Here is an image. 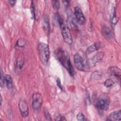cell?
Listing matches in <instances>:
<instances>
[{"label":"cell","mask_w":121,"mask_h":121,"mask_svg":"<svg viewBox=\"0 0 121 121\" xmlns=\"http://www.w3.org/2000/svg\"><path fill=\"white\" fill-rule=\"evenodd\" d=\"M55 54L59 61L67 70L70 75L73 77L74 74V70L67 54L62 49H58Z\"/></svg>","instance_id":"cell-1"},{"label":"cell","mask_w":121,"mask_h":121,"mask_svg":"<svg viewBox=\"0 0 121 121\" xmlns=\"http://www.w3.org/2000/svg\"><path fill=\"white\" fill-rule=\"evenodd\" d=\"M58 20L64 41L67 44H71L72 43V37L70 31L66 21L59 15L58 16Z\"/></svg>","instance_id":"cell-2"},{"label":"cell","mask_w":121,"mask_h":121,"mask_svg":"<svg viewBox=\"0 0 121 121\" xmlns=\"http://www.w3.org/2000/svg\"><path fill=\"white\" fill-rule=\"evenodd\" d=\"M38 51L39 58L42 63L44 65L47 64L50 56L48 45L43 43H39L38 45Z\"/></svg>","instance_id":"cell-3"},{"label":"cell","mask_w":121,"mask_h":121,"mask_svg":"<svg viewBox=\"0 0 121 121\" xmlns=\"http://www.w3.org/2000/svg\"><path fill=\"white\" fill-rule=\"evenodd\" d=\"M110 105V100L106 95H102L99 96L96 102L95 106L98 110L102 111L108 109Z\"/></svg>","instance_id":"cell-4"},{"label":"cell","mask_w":121,"mask_h":121,"mask_svg":"<svg viewBox=\"0 0 121 121\" xmlns=\"http://www.w3.org/2000/svg\"><path fill=\"white\" fill-rule=\"evenodd\" d=\"M32 107L34 110H38L43 103V97L37 92H35L32 95Z\"/></svg>","instance_id":"cell-5"},{"label":"cell","mask_w":121,"mask_h":121,"mask_svg":"<svg viewBox=\"0 0 121 121\" xmlns=\"http://www.w3.org/2000/svg\"><path fill=\"white\" fill-rule=\"evenodd\" d=\"M74 63L76 68L81 71L84 70L85 64L82 57L78 53H76L74 56Z\"/></svg>","instance_id":"cell-6"},{"label":"cell","mask_w":121,"mask_h":121,"mask_svg":"<svg viewBox=\"0 0 121 121\" xmlns=\"http://www.w3.org/2000/svg\"><path fill=\"white\" fill-rule=\"evenodd\" d=\"M18 108L22 116L26 117L28 115V106L26 102L24 100H20L18 103Z\"/></svg>","instance_id":"cell-7"},{"label":"cell","mask_w":121,"mask_h":121,"mask_svg":"<svg viewBox=\"0 0 121 121\" xmlns=\"http://www.w3.org/2000/svg\"><path fill=\"white\" fill-rule=\"evenodd\" d=\"M74 12L76 20L78 24L80 25L84 24L86 21V19L80 8H79L78 7H75Z\"/></svg>","instance_id":"cell-8"},{"label":"cell","mask_w":121,"mask_h":121,"mask_svg":"<svg viewBox=\"0 0 121 121\" xmlns=\"http://www.w3.org/2000/svg\"><path fill=\"white\" fill-rule=\"evenodd\" d=\"M104 54V52H97L90 60L89 64L93 66L95 65L97 62H99L103 58Z\"/></svg>","instance_id":"cell-9"},{"label":"cell","mask_w":121,"mask_h":121,"mask_svg":"<svg viewBox=\"0 0 121 121\" xmlns=\"http://www.w3.org/2000/svg\"><path fill=\"white\" fill-rule=\"evenodd\" d=\"M108 121H120L121 120V110L116 111L112 112L108 117Z\"/></svg>","instance_id":"cell-10"},{"label":"cell","mask_w":121,"mask_h":121,"mask_svg":"<svg viewBox=\"0 0 121 121\" xmlns=\"http://www.w3.org/2000/svg\"><path fill=\"white\" fill-rule=\"evenodd\" d=\"M109 72L111 75L116 77L117 78H119V79H120V77L121 75V71L120 69L117 67L113 66L110 67L109 69Z\"/></svg>","instance_id":"cell-11"},{"label":"cell","mask_w":121,"mask_h":121,"mask_svg":"<svg viewBox=\"0 0 121 121\" xmlns=\"http://www.w3.org/2000/svg\"><path fill=\"white\" fill-rule=\"evenodd\" d=\"M102 33L103 35L109 40L112 39L113 38V35L111 30L107 26H103L102 29Z\"/></svg>","instance_id":"cell-12"},{"label":"cell","mask_w":121,"mask_h":121,"mask_svg":"<svg viewBox=\"0 0 121 121\" xmlns=\"http://www.w3.org/2000/svg\"><path fill=\"white\" fill-rule=\"evenodd\" d=\"M100 44L99 43H94L91 45H90L89 47H88L86 52V53L87 55L91 53H92L93 52L97 51L98 49L100 48Z\"/></svg>","instance_id":"cell-13"},{"label":"cell","mask_w":121,"mask_h":121,"mask_svg":"<svg viewBox=\"0 0 121 121\" xmlns=\"http://www.w3.org/2000/svg\"><path fill=\"white\" fill-rule=\"evenodd\" d=\"M5 82L7 88L9 90H12L13 88V81L10 75L7 74L5 76Z\"/></svg>","instance_id":"cell-14"},{"label":"cell","mask_w":121,"mask_h":121,"mask_svg":"<svg viewBox=\"0 0 121 121\" xmlns=\"http://www.w3.org/2000/svg\"><path fill=\"white\" fill-rule=\"evenodd\" d=\"M43 27L46 32L48 34L50 30V24L48 17L47 16H44L43 18Z\"/></svg>","instance_id":"cell-15"},{"label":"cell","mask_w":121,"mask_h":121,"mask_svg":"<svg viewBox=\"0 0 121 121\" xmlns=\"http://www.w3.org/2000/svg\"><path fill=\"white\" fill-rule=\"evenodd\" d=\"M102 73L99 71H94L90 76V80H97L101 78Z\"/></svg>","instance_id":"cell-16"},{"label":"cell","mask_w":121,"mask_h":121,"mask_svg":"<svg viewBox=\"0 0 121 121\" xmlns=\"http://www.w3.org/2000/svg\"><path fill=\"white\" fill-rule=\"evenodd\" d=\"M113 84H114L113 81L111 79L108 78L105 81L104 83V85L106 87H110L112 86L113 85Z\"/></svg>","instance_id":"cell-17"},{"label":"cell","mask_w":121,"mask_h":121,"mask_svg":"<svg viewBox=\"0 0 121 121\" xmlns=\"http://www.w3.org/2000/svg\"><path fill=\"white\" fill-rule=\"evenodd\" d=\"M5 76H4L3 74V72L1 69L0 72V85L1 87H3L4 86V84L5 83Z\"/></svg>","instance_id":"cell-18"},{"label":"cell","mask_w":121,"mask_h":121,"mask_svg":"<svg viewBox=\"0 0 121 121\" xmlns=\"http://www.w3.org/2000/svg\"><path fill=\"white\" fill-rule=\"evenodd\" d=\"M77 119L78 121H86V118L85 115L82 113H78L77 115Z\"/></svg>","instance_id":"cell-19"},{"label":"cell","mask_w":121,"mask_h":121,"mask_svg":"<svg viewBox=\"0 0 121 121\" xmlns=\"http://www.w3.org/2000/svg\"><path fill=\"white\" fill-rule=\"evenodd\" d=\"M26 43V41L23 39H20L18 40L17 43V45L18 47H23Z\"/></svg>","instance_id":"cell-20"},{"label":"cell","mask_w":121,"mask_h":121,"mask_svg":"<svg viewBox=\"0 0 121 121\" xmlns=\"http://www.w3.org/2000/svg\"><path fill=\"white\" fill-rule=\"evenodd\" d=\"M52 5L54 9L58 10L60 8V2L58 0H52Z\"/></svg>","instance_id":"cell-21"},{"label":"cell","mask_w":121,"mask_h":121,"mask_svg":"<svg viewBox=\"0 0 121 121\" xmlns=\"http://www.w3.org/2000/svg\"><path fill=\"white\" fill-rule=\"evenodd\" d=\"M24 63V60L22 58H20L17 61V66L18 69H21L23 66Z\"/></svg>","instance_id":"cell-22"},{"label":"cell","mask_w":121,"mask_h":121,"mask_svg":"<svg viewBox=\"0 0 121 121\" xmlns=\"http://www.w3.org/2000/svg\"><path fill=\"white\" fill-rule=\"evenodd\" d=\"M44 114L45 116V118H46V119L47 120H49V121L52 120L49 111L46 109H45L44 110Z\"/></svg>","instance_id":"cell-23"},{"label":"cell","mask_w":121,"mask_h":121,"mask_svg":"<svg viewBox=\"0 0 121 121\" xmlns=\"http://www.w3.org/2000/svg\"><path fill=\"white\" fill-rule=\"evenodd\" d=\"M31 13L33 17L35 18V5L34 3V1H32V4L31 5Z\"/></svg>","instance_id":"cell-24"},{"label":"cell","mask_w":121,"mask_h":121,"mask_svg":"<svg viewBox=\"0 0 121 121\" xmlns=\"http://www.w3.org/2000/svg\"><path fill=\"white\" fill-rule=\"evenodd\" d=\"M119 20V18L115 16L113 17L112 20V25L113 26L114 25L118 22Z\"/></svg>","instance_id":"cell-25"},{"label":"cell","mask_w":121,"mask_h":121,"mask_svg":"<svg viewBox=\"0 0 121 121\" xmlns=\"http://www.w3.org/2000/svg\"><path fill=\"white\" fill-rule=\"evenodd\" d=\"M56 82H57V86H59V87L62 89V86H61V82H60V79L59 78H58L56 80Z\"/></svg>","instance_id":"cell-26"},{"label":"cell","mask_w":121,"mask_h":121,"mask_svg":"<svg viewBox=\"0 0 121 121\" xmlns=\"http://www.w3.org/2000/svg\"><path fill=\"white\" fill-rule=\"evenodd\" d=\"M62 117L59 114V115H57L55 117V120L56 121H60V120H62Z\"/></svg>","instance_id":"cell-27"},{"label":"cell","mask_w":121,"mask_h":121,"mask_svg":"<svg viewBox=\"0 0 121 121\" xmlns=\"http://www.w3.org/2000/svg\"><path fill=\"white\" fill-rule=\"evenodd\" d=\"M16 1L15 0H8V2L9 3V4H10V5L12 6H13L16 3Z\"/></svg>","instance_id":"cell-28"}]
</instances>
